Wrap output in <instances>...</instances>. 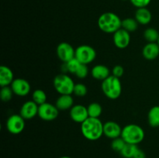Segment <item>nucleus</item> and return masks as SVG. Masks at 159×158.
Segmentation results:
<instances>
[{"mask_svg":"<svg viewBox=\"0 0 159 158\" xmlns=\"http://www.w3.org/2000/svg\"><path fill=\"white\" fill-rule=\"evenodd\" d=\"M148 122L153 128L159 127V105H155L150 108L148 113Z\"/></svg>","mask_w":159,"mask_h":158,"instance_id":"obj_20","label":"nucleus"},{"mask_svg":"<svg viewBox=\"0 0 159 158\" xmlns=\"http://www.w3.org/2000/svg\"><path fill=\"white\" fill-rule=\"evenodd\" d=\"M59 110L54 104L45 102L39 105L38 115L40 119L43 121H53L58 116Z\"/></svg>","mask_w":159,"mask_h":158,"instance_id":"obj_8","label":"nucleus"},{"mask_svg":"<svg viewBox=\"0 0 159 158\" xmlns=\"http://www.w3.org/2000/svg\"><path fill=\"white\" fill-rule=\"evenodd\" d=\"M157 43H158V44L159 45V38H158V42H157Z\"/></svg>","mask_w":159,"mask_h":158,"instance_id":"obj_35","label":"nucleus"},{"mask_svg":"<svg viewBox=\"0 0 159 158\" xmlns=\"http://www.w3.org/2000/svg\"><path fill=\"white\" fill-rule=\"evenodd\" d=\"M142 55L146 60H154L159 56L158 43H148L142 49Z\"/></svg>","mask_w":159,"mask_h":158,"instance_id":"obj_15","label":"nucleus"},{"mask_svg":"<svg viewBox=\"0 0 159 158\" xmlns=\"http://www.w3.org/2000/svg\"><path fill=\"white\" fill-rule=\"evenodd\" d=\"M138 24L135 18H126L122 20V23H121V28L127 30V32L132 33L137 30L138 27Z\"/></svg>","mask_w":159,"mask_h":158,"instance_id":"obj_21","label":"nucleus"},{"mask_svg":"<svg viewBox=\"0 0 159 158\" xmlns=\"http://www.w3.org/2000/svg\"><path fill=\"white\" fill-rule=\"evenodd\" d=\"M122 1H127V0H122Z\"/></svg>","mask_w":159,"mask_h":158,"instance_id":"obj_36","label":"nucleus"},{"mask_svg":"<svg viewBox=\"0 0 159 158\" xmlns=\"http://www.w3.org/2000/svg\"><path fill=\"white\" fill-rule=\"evenodd\" d=\"M39 105L36 104L33 100L26 101L22 105L20 108V115L26 120V119H34L38 115Z\"/></svg>","mask_w":159,"mask_h":158,"instance_id":"obj_12","label":"nucleus"},{"mask_svg":"<svg viewBox=\"0 0 159 158\" xmlns=\"http://www.w3.org/2000/svg\"><path fill=\"white\" fill-rule=\"evenodd\" d=\"M131 4L137 9L146 8L151 3L152 0H130Z\"/></svg>","mask_w":159,"mask_h":158,"instance_id":"obj_31","label":"nucleus"},{"mask_svg":"<svg viewBox=\"0 0 159 158\" xmlns=\"http://www.w3.org/2000/svg\"><path fill=\"white\" fill-rule=\"evenodd\" d=\"M144 37L148 43H157L159 38V33L155 28L149 27L144 30Z\"/></svg>","mask_w":159,"mask_h":158,"instance_id":"obj_23","label":"nucleus"},{"mask_svg":"<svg viewBox=\"0 0 159 158\" xmlns=\"http://www.w3.org/2000/svg\"><path fill=\"white\" fill-rule=\"evenodd\" d=\"M59 158H71V157H70V156H60Z\"/></svg>","mask_w":159,"mask_h":158,"instance_id":"obj_34","label":"nucleus"},{"mask_svg":"<svg viewBox=\"0 0 159 158\" xmlns=\"http://www.w3.org/2000/svg\"><path fill=\"white\" fill-rule=\"evenodd\" d=\"M101 88L106 97L111 100H116L122 93V84L118 77L110 75L102 81Z\"/></svg>","mask_w":159,"mask_h":158,"instance_id":"obj_3","label":"nucleus"},{"mask_svg":"<svg viewBox=\"0 0 159 158\" xmlns=\"http://www.w3.org/2000/svg\"><path fill=\"white\" fill-rule=\"evenodd\" d=\"M91 74L96 80L102 81L110 75V70L106 65L97 64L92 68Z\"/></svg>","mask_w":159,"mask_h":158,"instance_id":"obj_18","label":"nucleus"},{"mask_svg":"<svg viewBox=\"0 0 159 158\" xmlns=\"http://www.w3.org/2000/svg\"><path fill=\"white\" fill-rule=\"evenodd\" d=\"M122 129L116 122L107 121L103 123V135L110 139H113L121 136Z\"/></svg>","mask_w":159,"mask_h":158,"instance_id":"obj_14","label":"nucleus"},{"mask_svg":"<svg viewBox=\"0 0 159 158\" xmlns=\"http://www.w3.org/2000/svg\"><path fill=\"white\" fill-rule=\"evenodd\" d=\"M70 117L74 122L78 123H82L86 120L89 116L87 107L82 105H74L69 112Z\"/></svg>","mask_w":159,"mask_h":158,"instance_id":"obj_13","label":"nucleus"},{"mask_svg":"<svg viewBox=\"0 0 159 158\" xmlns=\"http://www.w3.org/2000/svg\"><path fill=\"white\" fill-rule=\"evenodd\" d=\"M73 79L66 73H61L54 77L53 85L56 91L60 94H71L75 87Z\"/></svg>","mask_w":159,"mask_h":158,"instance_id":"obj_5","label":"nucleus"},{"mask_svg":"<svg viewBox=\"0 0 159 158\" xmlns=\"http://www.w3.org/2000/svg\"><path fill=\"white\" fill-rule=\"evenodd\" d=\"M133 158H146V154L142 150L138 148Z\"/></svg>","mask_w":159,"mask_h":158,"instance_id":"obj_33","label":"nucleus"},{"mask_svg":"<svg viewBox=\"0 0 159 158\" xmlns=\"http://www.w3.org/2000/svg\"><path fill=\"white\" fill-rule=\"evenodd\" d=\"M144 130L137 124H128L122 129L121 137L127 143L138 145L144 140Z\"/></svg>","mask_w":159,"mask_h":158,"instance_id":"obj_4","label":"nucleus"},{"mask_svg":"<svg viewBox=\"0 0 159 158\" xmlns=\"http://www.w3.org/2000/svg\"><path fill=\"white\" fill-rule=\"evenodd\" d=\"M57 56L63 63H67L69 60L75 58V50L70 43L67 42H61L57 45L56 48Z\"/></svg>","mask_w":159,"mask_h":158,"instance_id":"obj_9","label":"nucleus"},{"mask_svg":"<svg viewBox=\"0 0 159 158\" xmlns=\"http://www.w3.org/2000/svg\"><path fill=\"white\" fill-rule=\"evenodd\" d=\"M32 100L38 105L47 102V94L42 89H36L32 93Z\"/></svg>","mask_w":159,"mask_h":158,"instance_id":"obj_25","label":"nucleus"},{"mask_svg":"<svg viewBox=\"0 0 159 158\" xmlns=\"http://www.w3.org/2000/svg\"><path fill=\"white\" fill-rule=\"evenodd\" d=\"M126 143H127L124 141V139H123L121 136H120V137L115 138V139H112L111 148L113 149L114 151L120 153L121 150H122L123 149H124V147H125Z\"/></svg>","mask_w":159,"mask_h":158,"instance_id":"obj_28","label":"nucleus"},{"mask_svg":"<svg viewBox=\"0 0 159 158\" xmlns=\"http://www.w3.org/2000/svg\"><path fill=\"white\" fill-rule=\"evenodd\" d=\"M134 18L139 24L145 26L151 23L152 20V15L151 11L147 7L139 8L137 9L135 12Z\"/></svg>","mask_w":159,"mask_h":158,"instance_id":"obj_19","label":"nucleus"},{"mask_svg":"<svg viewBox=\"0 0 159 158\" xmlns=\"http://www.w3.org/2000/svg\"><path fill=\"white\" fill-rule=\"evenodd\" d=\"M89 116L92 118H99L102 112V108L98 102H92L87 107Z\"/></svg>","mask_w":159,"mask_h":158,"instance_id":"obj_22","label":"nucleus"},{"mask_svg":"<svg viewBox=\"0 0 159 158\" xmlns=\"http://www.w3.org/2000/svg\"><path fill=\"white\" fill-rule=\"evenodd\" d=\"M88 92V88L86 85L83 83H77L75 85L74 90H73V94L78 97H84L86 95Z\"/></svg>","mask_w":159,"mask_h":158,"instance_id":"obj_29","label":"nucleus"},{"mask_svg":"<svg viewBox=\"0 0 159 158\" xmlns=\"http://www.w3.org/2000/svg\"><path fill=\"white\" fill-rule=\"evenodd\" d=\"M81 133L88 140H97L103 135V123L99 118L89 117L81 123Z\"/></svg>","mask_w":159,"mask_h":158,"instance_id":"obj_1","label":"nucleus"},{"mask_svg":"<svg viewBox=\"0 0 159 158\" xmlns=\"http://www.w3.org/2000/svg\"><path fill=\"white\" fill-rule=\"evenodd\" d=\"M14 81V74L11 68L2 65L0 67V86H10Z\"/></svg>","mask_w":159,"mask_h":158,"instance_id":"obj_16","label":"nucleus"},{"mask_svg":"<svg viewBox=\"0 0 159 158\" xmlns=\"http://www.w3.org/2000/svg\"><path fill=\"white\" fill-rule=\"evenodd\" d=\"M138 149V145L126 143L125 147H124V149L121 150L120 153L124 158H133Z\"/></svg>","mask_w":159,"mask_h":158,"instance_id":"obj_24","label":"nucleus"},{"mask_svg":"<svg viewBox=\"0 0 159 158\" xmlns=\"http://www.w3.org/2000/svg\"><path fill=\"white\" fill-rule=\"evenodd\" d=\"M76 59L83 64H89L95 60L96 57V51L89 45H81L75 49Z\"/></svg>","mask_w":159,"mask_h":158,"instance_id":"obj_6","label":"nucleus"},{"mask_svg":"<svg viewBox=\"0 0 159 158\" xmlns=\"http://www.w3.org/2000/svg\"><path fill=\"white\" fill-rule=\"evenodd\" d=\"M6 126L11 134H20L26 126L25 119L20 114H12L6 120Z\"/></svg>","mask_w":159,"mask_h":158,"instance_id":"obj_7","label":"nucleus"},{"mask_svg":"<svg viewBox=\"0 0 159 158\" xmlns=\"http://www.w3.org/2000/svg\"><path fill=\"white\" fill-rule=\"evenodd\" d=\"M130 33L123 28L118 29L113 33V40L114 45L119 49H125L130 43Z\"/></svg>","mask_w":159,"mask_h":158,"instance_id":"obj_11","label":"nucleus"},{"mask_svg":"<svg viewBox=\"0 0 159 158\" xmlns=\"http://www.w3.org/2000/svg\"><path fill=\"white\" fill-rule=\"evenodd\" d=\"M81 64L82 63H80L75 57L73 58L72 60H69L68 62H67V63H64L65 72H69L70 74H75L76 71H78L79 68L80 67Z\"/></svg>","mask_w":159,"mask_h":158,"instance_id":"obj_26","label":"nucleus"},{"mask_svg":"<svg viewBox=\"0 0 159 158\" xmlns=\"http://www.w3.org/2000/svg\"><path fill=\"white\" fill-rule=\"evenodd\" d=\"M89 74V68L87 67L86 64H81L80 67L79 68L78 71H76L75 74V75L76 76L79 78L82 79L85 78L88 76Z\"/></svg>","mask_w":159,"mask_h":158,"instance_id":"obj_30","label":"nucleus"},{"mask_svg":"<svg viewBox=\"0 0 159 158\" xmlns=\"http://www.w3.org/2000/svg\"><path fill=\"white\" fill-rule=\"evenodd\" d=\"M122 20L116 13L107 12L98 19L97 24L99 29L107 33H114L121 28Z\"/></svg>","mask_w":159,"mask_h":158,"instance_id":"obj_2","label":"nucleus"},{"mask_svg":"<svg viewBox=\"0 0 159 158\" xmlns=\"http://www.w3.org/2000/svg\"><path fill=\"white\" fill-rule=\"evenodd\" d=\"M13 91H12L11 86L1 87V91H0V98L2 101L5 102H7L12 99L13 95Z\"/></svg>","mask_w":159,"mask_h":158,"instance_id":"obj_27","label":"nucleus"},{"mask_svg":"<svg viewBox=\"0 0 159 158\" xmlns=\"http://www.w3.org/2000/svg\"><path fill=\"white\" fill-rule=\"evenodd\" d=\"M11 88L16 95L23 97L30 92L31 87L28 81L24 78H16L11 84Z\"/></svg>","mask_w":159,"mask_h":158,"instance_id":"obj_10","label":"nucleus"},{"mask_svg":"<svg viewBox=\"0 0 159 158\" xmlns=\"http://www.w3.org/2000/svg\"><path fill=\"white\" fill-rule=\"evenodd\" d=\"M124 74V68H123V66L121 65H116V66L113 67V68L112 69V75L115 76V77H122Z\"/></svg>","mask_w":159,"mask_h":158,"instance_id":"obj_32","label":"nucleus"},{"mask_svg":"<svg viewBox=\"0 0 159 158\" xmlns=\"http://www.w3.org/2000/svg\"><path fill=\"white\" fill-rule=\"evenodd\" d=\"M55 105L59 111L70 110L74 105V99L71 94H60L56 100Z\"/></svg>","mask_w":159,"mask_h":158,"instance_id":"obj_17","label":"nucleus"}]
</instances>
